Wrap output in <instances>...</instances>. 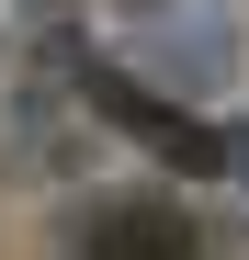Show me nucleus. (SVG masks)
I'll return each mask as SVG.
<instances>
[{"mask_svg": "<svg viewBox=\"0 0 249 260\" xmlns=\"http://www.w3.org/2000/svg\"><path fill=\"white\" fill-rule=\"evenodd\" d=\"M113 68L170 91V102H215L249 68L238 0H113Z\"/></svg>", "mask_w": 249, "mask_h": 260, "instance_id": "f257e3e1", "label": "nucleus"}, {"mask_svg": "<svg viewBox=\"0 0 249 260\" xmlns=\"http://www.w3.org/2000/svg\"><path fill=\"white\" fill-rule=\"evenodd\" d=\"M68 79H79V102H91V124H113V136H136L147 158H170L181 181H204V170H227V124H204L193 102L147 91V79H124V68H91V57H79Z\"/></svg>", "mask_w": 249, "mask_h": 260, "instance_id": "7ed1b4c3", "label": "nucleus"}, {"mask_svg": "<svg viewBox=\"0 0 249 260\" xmlns=\"http://www.w3.org/2000/svg\"><path fill=\"white\" fill-rule=\"evenodd\" d=\"M57 260H204V226L181 215V192L113 181V192H79L57 215Z\"/></svg>", "mask_w": 249, "mask_h": 260, "instance_id": "f03ea898", "label": "nucleus"}, {"mask_svg": "<svg viewBox=\"0 0 249 260\" xmlns=\"http://www.w3.org/2000/svg\"><path fill=\"white\" fill-rule=\"evenodd\" d=\"M227 170H238V192H249V124H227Z\"/></svg>", "mask_w": 249, "mask_h": 260, "instance_id": "39448f33", "label": "nucleus"}, {"mask_svg": "<svg viewBox=\"0 0 249 260\" xmlns=\"http://www.w3.org/2000/svg\"><path fill=\"white\" fill-rule=\"evenodd\" d=\"M91 158V102H79L68 68H34L12 102H0V170L12 181H57V170Z\"/></svg>", "mask_w": 249, "mask_h": 260, "instance_id": "20e7f679", "label": "nucleus"}]
</instances>
